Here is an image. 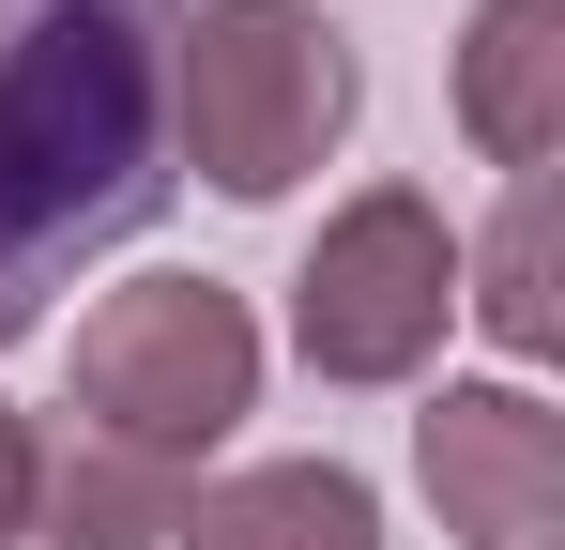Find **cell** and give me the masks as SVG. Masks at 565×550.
Masks as SVG:
<instances>
[{"mask_svg":"<svg viewBox=\"0 0 565 550\" xmlns=\"http://www.w3.org/2000/svg\"><path fill=\"white\" fill-rule=\"evenodd\" d=\"M459 306H473V321H489L520 367L565 337V290H551V169H535V183H504L489 245H459Z\"/></svg>","mask_w":565,"mask_h":550,"instance_id":"9c48e42d","label":"cell"},{"mask_svg":"<svg viewBox=\"0 0 565 550\" xmlns=\"http://www.w3.org/2000/svg\"><path fill=\"white\" fill-rule=\"evenodd\" d=\"M62 413H77V444L199 474V458L260 413V321H245V290H230V275H138V290H107L93 321H77Z\"/></svg>","mask_w":565,"mask_h":550,"instance_id":"3957f363","label":"cell"},{"mask_svg":"<svg viewBox=\"0 0 565 550\" xmlns=\"http://www.w3.org/2000/svg\"><path fill=\"white\" fill-rule=\"evenodd\" d=\"M413 474L459 550H565V413L535 382H444L413 413Z\"/></svg>","mask_w":565,"mask_h":550,"instance_id":"5b68a950","label":"cell"},{"mask_svg":"<svg viewBox=\"0 0 565 550\" xmlns=\"http://www.w3.org/2000/svg\"><path fill=\"white\" fill-rule=\"evenodd\" d=\"M444 321H459V230H444L428 183H367V199H337L321 245L290 261V352L321 367V382H352V398L428 382Z\"/></svg>","mask_w":565,"mask_h":550,"instance_id":"277c9868","label":"cell"},{"mask_svg":"<svg viewBox=\"0 0 565 550\" xmlns=\"http://www.w3.org/2000/svg\"><path fill=\"white\" fill-rule=\"evenodd\" d=\"M367 107V62L321 0H184V62H169V138L214 199L276 214L290 183L337 169Z\"/></svg>","mask_w":565,"mask_h":550,"instance_id":"7a4b0ae2","label":"cell"},{"mask_svg":"<svg viewBox=\"0 0 565 550\" xmlns=\"http://www.w3.org/2000/svg\"><path fill=\"white\" fill-rule=\"evenodd\" d=\"M184 0H0V352L184 199Z\"/></svg>","mask_w":565,"mask_h":550,"instance_id":"6da1fadb","label":"cell"},{"mask_svg":"<svg viewBox=\"0 0 565 550\" xmlns=\"http://www.w3.org/2000/svg\"><path fill=\"white\" fill-rule=\"evenodd\" d=\"M184 550H382V505L352 458H260L184 505Z\"/></svg>","mask_w":565,"mask_h":550,"instance_id":"ba28073f","label":"cell"},{"mask_svg":"<svg viewBox=\"0 0 565 550\" xmlns=\"http://www.w3.org/2000/svg\"><path fill=\"white\" fill-rule=\"evenodd\" d=\"M199 505V474H169V458H122V444H62L31 458V550H169Z\"/></svg>","mask_w":565,"mask_h":550,"instance_id":"52a82bcc","label":"cell"},{"mask_svg":"<svg viewBox=\"0 0 565 550\" xmlns=\"http://www.w3.org/2000/svg\"><path fill=\"white\" fill-rule=\"evenodd\" d=\"M459 138L520 183L565 154V0H489L459 31Z\"/></svg>","mask_w":565,"mask_h":550,"instance_id":"8992f818","label":"cell"},{"mask_svg":"<svg viewBox=\"0 0 565 550\" xmlns=\"http://www.w3.org/2000/svg\"><path fill=\"white\" fill-rule=\"evenodd\" d=\"M31 458H46V429L0 413V550H31Z\"/></svg>","mask_w":565,"mask_h":550,"instance_id":"30bf717a","label":"cell"}]
</instances>
